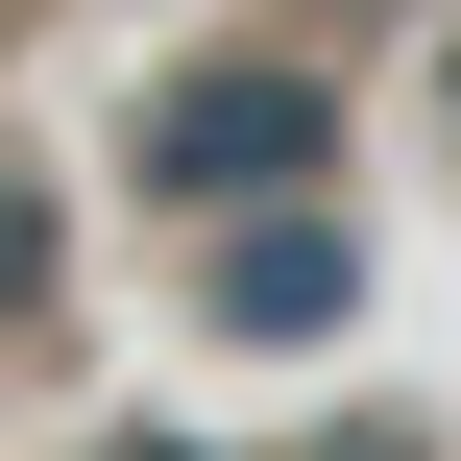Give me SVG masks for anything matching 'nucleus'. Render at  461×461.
I'll list each match as a JSON object with an SVG mask.
<instances>
[{"mask_svg": "<svg viewBox=\"0 0 461 461\" xmlns=\"http://www.w3.org/2000/svg\"><path fill=\"white\" fill-rule=\"evenodd\" d=\"M194 316H219V340H340V316H365V219H340V194H243V219L194 243Z\"/></svg>", "mask_w": 461, "mask_h": 461, "instance_id": "2", "label": "nucleus"}, {"mask_svg": "<svg viewBox=\"0 0 461 461\" xmlns=\"http://www.w3.org/2000/svg\"><path fill=\"white\" fill-rule=\"evenodd\" d=\"M365 461H413V438H365Z\"/></svg>", "mask_w": 461, "mask_h": 461, "instance_id": "5", "label": "nucleus"}, {"mask_svg": "<svg viewBox=\"0 0 461 461\" xmlns=\"http://www.w3.org/2000/svg\"><path fill=\"white\" fill-rule=\"evenodd\" d=\"M146 194H170V219L340 194V73H292V49H194V73H146Z\"/></svg>", "mask_w": 461, "mask_h": 461, "instance_id": "1", "label": "nucleus"}, {"mask_svg": "<svg viewBox=\"0 0 461 461\" xmlns=\"http://www.w3.org/2000/svg\"><path fill=\"white\" fill-rule=\"evenodd\" d=\"M97 461H219V438H97Z\"/></svg>", "mask_w": 461, "mask_h": 461, "instance_id": "4", "label": "nucleus"}, {"mask_svg": "<svg viewBox=\"0 0 461 461\" xmlns=\"http://www.w3.org/2000/svg\"><path fill=\"white\" fill-rule=\"evenodd\" d=\"M0 316H49V194H0Z\"/></svg>", "mask_w": 461, "mask_h": 461, "instance_id": "3", "label": "nucleus"}]
</instances>
